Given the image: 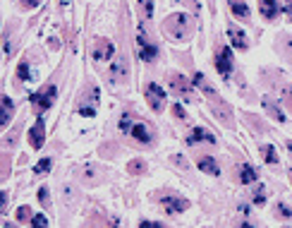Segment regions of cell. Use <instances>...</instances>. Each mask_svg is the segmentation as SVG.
<instances>
[{
    "label": "cell",
    "mask_w": 292,
    "mask_h": 228,
    "mask_svg": "<svg viewBox=\"0 0 292 228\" xmlns=\"http://www.w3.org/2000/svg\"><path fill=\"white\" fill-rule=\"evenodd\" d=\"M29 144L34 147V149H41L43 144H46V128H43V120L38 118L36 125L31 128V132H29Z\"/></svg>",
    "instance_id": "obj_12"
},
{
    "label": "cell",
    "mask_w": 292,
    "mask_h": 228,
    "mask_svg": "<svg viewBox=\"0 0 292 228\" xmlns=\"http://www.w3.org/2000/svg\"><path fill=\"white\" fill-rule=\"evenodd\" d=\"M192 29H194L192 17H187L182 12H175V15L165 17V22H163L165 36H170L173 41H187V38L192 36Z\"/></svg>",
    "instance_id": "obj_1"
},
{
    "label": "cell",
    "mask_w": 292,
    "mask_h": 228,
    "mask_svg": "<svg viewBox=\"0 0 292 228\" xmlns=\"http://www.w3.org/2000/svg\"><path fill=\"white\" fill-rule=\"evenodd\" d=\"M137 48H139V58H142L144 63H151V60H156V56H158L156 46L148 41V36L144 34V29H139V34H137Z\"/></svg>",
    "instance_id": "obj_7"
},
{
    "label": "cell",
    "mask_w": 292,
    "mask_h": 228,
    "mask_svg": "<svg viewBox=\"0 0 292 228\" xmlns=\"http://www.w3.org/2000/svg\"><path fill=\"white\" fill-rule=\"evenodd\" d=\"M38 199H41V204H43V207H48V204H51V197H48V188H41V190H38Z\"/></svg>",
    "instance_id": "obj_31"
},
{
    "label": "cell",
    "mask_w": 292,
    "mask_h": 228,
    "mask_svg": "<svg viewBox=\"0 0 292 228\" xmlns=\"http://www.w3.org/2000/svg\"><path fill=\"white\" fill-rule=\"evenodd\" d=\"M197 163H199L201 171L208 173V175H218V173H220L218 163H216V161H213L211 156H199V161H197Z\"/></svg>",
    "instance_id": "obj_17"
},
{
    "label": "cell",
    "mask_w": 292,
    "mask_h": 228,
    "mask_svg": "<svg viewBox=\"0 0 292 228\" xmlns=\"http://www.w3.org/2000/svg\"><path fill=\"white\" fill-rule=\"evenodd\" d=\"M173 163H175V166H180V168H189V163H187V159H184V156H180V154H175V156H173Z\"/></svg>",
    "instance_id": "obj_32"
},
{
    "label": "cell",
    "mask_w": 292,
    "mask_h": 228,
    "mask_svg": "<svg viewBox=\"0 0 292 228\" xmlns=\"http://www.w3.org/2000/svg\"><path fill=\"white\" fill-rule=\"evenodd\" d=\"M15 142H17V134H7L5 139H2V147L7 149V147H15Z\"/></svg>",
    "instance_id": "obj_36"
},
{
    "label": "cell",
    "mask_w": 292,
    "mask_h": 228,
    "mask_svg": "<svg viewBox=\"0 0 292 228\" xmlns=\"http://www.w3.org/2000/svg\"><path fill=\"white\" fill-rule=\"evenodd\" d=\"M5 207H7V192H0V214L5 211Z\"/></svg>",
    "instance_id": "obj_39"
},
{
    "label": "cell",
    "mask_w": 292,
    "mask_h": 228,
    "mask_svg": "<svg viewBox=\"0 0 292 228\" xmlns=\"http://www.w3.org/2000/svg\"><path fill=\"white\" fill-rule=\"evenodd\" d=\"M254 180H256V171L252 166H242V168H239V183L249 185V183H254Z\"/></svg>",
    "instance_id": "obj_20"
},
{
    "label": "cell",
    "mask_w": 292,
    "mask_h": 228,
    "mask_svg": "<svg viewBox=\"0 0 292 228\" xmlns=\"http://www.w3.org/2000/svg\"><path fill=\"white\" fill-rule=\"evenodd\" d=\"M31 226H48V219H46V216H43V214H36V216H34V219H31Z\"/></svg>",
    "instance_id": "obj_33"
},
{
    "label": "cell",
    "mask_w": 292,
    "mask_h": 228,
    "mask_svg": "<svg viewBox=\"0 0 292 228\" xmlns=\"http://www.w3.org/2000/svg\"><path fill=\"white\" fill-rule=\"evenodd\" d=\"M194 84H197V87H201V89L206 92V96H213V94H216V89H213V87H211V84L204 79V75H201V72H197V75H194Z\"/></svg>",
    "instance_id": "obj_21"
},
{
    "label": "cell",
    "mask_w": 292,
    "mask_h": 228,
    "mask_svg": "<svg viewBox=\"0 0 292 228\" xmlns=\"http://www.w3.org/2000/svg\"><path fill=\"white\" fill-rule=\"evenodd\" d=\"M259 7H261V15H263V19H275L278 17V0H259Z\"/></svg>",
    "instance_id": "obj_16"
},
{
    "label": "cell",
    "mask_w": 292,
    "mask_h": 228,
    "mask_svg": "<svg viewBox=\"0 0 292 228\" xmlns=\"http://www.w3.org/2000/svg\"><path fill=\"white\" fill-rule=\"evenodd\" d=\"M142 226H144V228H151V226H161V224H156V221H144Z\"/></svg>",
    "instance_id": "obj_42"
},
{
    "label": "cell",
    "mask_w": 292,
    "mask_h": 228,
    "mask_svg": "<svg viewBox=\"0 0 292 228\" xmlns=\"http://www.w3.org/2000/svg\"><path fill=\"white\" fill-rule=\"evenodd\" d=\"M263 202H266V188H261V185H259V188L254 190V204L261 207Z\"/></svg>",
    "instance_id": "obj_29"
},
{
    "label": "cell",
    "mask_w": 292,
    "mask_h": 228,
    "mask_svg": "<svg viewBox=\"0 0 292 228\" xmlns=\"http://www.w3.org/2000/svg\"><path fill=\"white\" fill-rule=\"evenodd\" d=\"M168 82H170V89H173V94H177L182 101H189L192 98V82L182 77L180 72H173V75L168 77Z\"/></svg>",
    "instance_id": "obj_5"
},
{
    "label": "cell",
    "mask_w": 292,
    "mask_h": 228,
    "mask_svg": "<svg viewBox=\"0 0 292 228\" xmlns=\"http://www.w3.org/2000/svg\"><path fill=\"white\" fill-rule=\"evenodd\" d=\"M283 101L288 103V111L292 113V87H288V89L283 92Z\"/></svg>",
    "instance_id": "obj_35"
},
{
    "label": "cell",
    "mask_w": 292,
    "mask_h": 228,
    "mask_svg": "<svg viewBox=\"0 0 292 228\" xmlns=\"http://www.w3.org/2000/svg\"><path fill=\"white\" fill-rule=\"evenodd\" d=\"M51 166H53L51 159H41V161L36 163V168H34V173H36V175H46V173L51 171Z\"/></svg>",
    "instance_id": "obj_23"
},
{
    "label": "cell",
    "mask_w": 292,
    "mask_h": 228,
    "mask_svg": "<svg viewBox=\"0 0 292 228\" xmlns=\"http://www.w3.org/2000/svg\"><path fill=\"white\" fill-rule=\"evenodd\" d=\"M115 77H117V79H125V60H122V58L117 60V65H113V79H115Z\"/></svg>",
    "instance_id": "obj_25"
},
{
    "label": "cell",
    "mask_w": 292,
    "mask_h": 228,
    "mask_svg": "<svg viewBox=\"0 0 292 228\" xmlns=\"http://www.w3.org/2000/svg\"><path fill=\"white\" fill-rule=\"evenodd\" d=\"M216 67L223 77H230L233 72V53H230V46H223L218 48V56H216Z\"/></svg>",
    "instance_id": "obj_10"
},
{
    "label": "cell",
    "mask_w": 292,
    "mask_h": 228,
    "mask_svg": "<svg viewBox=\"0 0 292 228\" xmlns=\"http://www.w3.org/2000/svg\"><path fill=\"white\" fill-rule=\"evenodd\" d=\"M0 103H2V113H0V128L5 130V128L10 125V120H12L15 106H12V98H10V96H2V98H0Z\"/></svg>",
    "instance_id": "obj_14"
},
{
    "label": "cell",
    "mask_w": 292,
    "mask_h": 228,
    "mask_svg": "<svg viewBox=\"0 0 292 228\" xmlns=\"http://www.w3.org/2000/svg\"><path fill=\"white\" fill-rule=\"evenodd\" d=\"M290 173H292V171H290Z\"/></svg>",
    "instance_id": "obj_45"
},
{
    "label": "cell",
    "mask_w": 292,
    "mask_h": 228,
    "mask_svg": "<svg viewBox=\"0 0 292 228\" xmlns=\"http://www.w3.org/2000/svg\"><path fill=\"white\" fill-rule=\"evenodd\" d=\"M180 2H184L187 7H192L194 12H199V2H197V0H180Z\"/></svg>",
    "instance_id": "obj_38"
},
{
    "label": "cell",
    "mask_w": 292,
    "mask_h": 228,
    "mask_svg": "<svg viewBox=\"0 0 292 228\" xmlns=\"http://www.w3.org/2000/svg\"><path fill=\"white\" fill-rule=\"evenodd\" d=\"M17 77L22 79V82L31 79V75H29V65H27V63H19V67H17Z\"/></svg>",
    "instance_id": "obj_28"
},
{
    "label": "cell",
    "mask_w": 292,
    "mask_h": 228,
    "mask_svg": "<svg viewBox=\"0 0 292 228\" xmlns=\"http://www.w3.org/2000/svg\"><path fill=\"white\" fill-rule=\"evenodd\" d=\"M96 106H98V89H96V87H89V89L84 92V98L79 101L77 111L82 115H87V118H91V115H96Z\"/></svg>",
    "instance_id": "obj_6"
},
{
    "label": "cell",
    "mask_w": 292,
    "mask_h": 228,
    "mask_svg": "<svg viewBox=\"0 0 292 228\" xmlns=\"http://www.w3.org/2000/svg\"><path fill=\"white\" fill-rule=\"evenodd\" d=\"M199 142H208V144H213L216 137L208 132V130H204V128H194L192 132L187 134V144H199Z\"/></svg>",
    "instance_id": "obj_13"
},
{
    "label": "cell",
    "mask_w": 292,
    "mask_h": 228,
    "mask_svg": "<svg viewBox=\"0 0 292 228\" xmlns=\"http://www.w3.org/2000/svg\"><path fill=\"white\" fill-rule=\"evenodd\" d=\"M120 130H122V132H127V134H132V137H134L137 142H142V144L153 142V132H151V128L146 125L144 120H137L132 113H122Z\"/></svg>",
    "instance_id": "obj_2"
},
{
    "label": "cell",
    "mask_w": 292,
    "mask_h": 228,
    "mask_svg": "<svg viewBox=\"0 0 292 228\" xmlns=\"http://www.w3.org/2000/svg\"><path fill=\"white\" fill-rule=\"evenodd\" d=\"M208 106H211L213 115L218 118L223 125H230V128H233V111H230V106H228V103H225L218 94L208 96Z\"/></svg>",
    "instance_id": "obj_4"
},
{
    "label": "cell",
    "mask_w": 292,
    "mask_h": 228,
    "mask_svg": "<svg viewBox=\"0 0 292 228\" xmlns=\"http://www.w3.org/2000/svg\"><path fill=\"white\" fill-rule=\"evenodd\" d=\"M127 171L132 173V175H142V173H146V161H142V159H134V161H129Z\"/></svg>",
    "instance_id": "obj_22"
},
{
    "label": "cell",
    "mask_w": 292,
    "mask_h": 228,
    "mask_svg": "<svg viewBox=\"0 0 292 228\" xmlns=\"http://www.w3.org/2000/svg\"><path fill=\"white\" fill-rule=\"evenodd\" d=\"M10 175V159L7 154H2V163H0V178H7Z\"/></svg>",
    "instance_id": "obj_30"
},
{
    "label": "cell",
    "mask_w": 292,
    "mask_h": 228,
    "mask_svg": "<svg viewBox=\"0 0 292 228\" xmlns=\"http://www.w3.org/2000/svg\"><path fill=\"white\" fill-rule=\"evenodd\" d=\"M38 2H41V0H22V5H24V7H36Z\"/></svg>",
    "instance_id": "obj_40"
},
{
    "label": "cell",
    "mask_w": 292,
    "mask_h": 228,
    "mask_svg": "<svg viewBox=\"0 0 292 228\" xmlns=\"http://www.w3.org/2000/svg\"><path fill=\"white\" fill-rule=\"evenodd\" d=\"M139 7H142V15H144V19L153 17V0H139Z\"/></svg>",
    "instance_id": "obj_24"
},
{
    "label": "cell",
    "mask_w": 292,
    "mask_h": 228,
    "mask_svg": "<svg viewBox=\"0 0 292 228\" xmlns=\"http://www.w3.org/2000/svg\"><path fill=\"white\" fill-rule=\"evenodd\" d=\"M29 219H31V209H29V207H19L17 209V221L19 224H27Z\"/></svg>",
    "instance_id": "obj_26"
},
{
    "label": "cell",
    "mask_w": 292,
    "mask_h": 228,
    "mask_svg": "<svg viewBox=\"0 0 292 228\" xmlns=\"http://www.w3.org/2000/svg\"><path fill=\"white\" fill-rule=\"evenodd\" d=\"M115 53V46L110 43L108 38H96V46H93V60H108Z\"/></svg>",
    "instance_id": "obj_11"
},
{
    "label": "cell",
    "mask_w": 292,
    "mask_h": 228,
    "mask_svg": "<svg viewBox=\"0 0 292 228\" xmlns=\"http://www.w3.org/2000/svg\"><path fill=\"white\" fill-rule=\"evenodd\" d=\"M230 10L235 12V17L244 19V22H249V7H247L242 0H230Z\"/></svg>",
    "instance_id": "obj_18"
},
{
    "label": "cell",
    "mask_w": 292,
    "mask_h": 228,
    "mask_svg": "<svg viewBox=\"0 0 292 228\" xmlns=\"http://www.w3.org/2000/svg\"><path fill=\"white\" fill-rule=\"evenodd\" d=\"M62 2H65V0H62Z\"/></svg>",
    "instance_id": "obj_44"
},
{
    "label": "cell",
    "mask_w": 292,
    "mask_h": 228,
    "mask_svg": "<svg viewBox=\"0 0 292 228\" xmlns=\"http://www.w3.org/2000/svg\"><path fill=\"white\" fill-rule=\"evenodd\" d=\"M146 101H148V106H151V111H156V113H161L165 108V94L163 89L158 87V84H148L146 87Z\"/></svg>",
    "instance_id": "obj_8"
},
{
    "label": "cell",
    "mask_w": 292,
    "mask_h": 228,
    "mask_svg": "<svg viewBox=\"0 0 292 228\" xmlns=\"http://www.w3.org/2000/svg\"><path fill=\"white\" fill-rule=\"evenodd\" d=\"M228 36H230V43L239 48V51H247V34L239 32L237 27H228Z\"/></svg>",
    "instance_id": "obj_15"
},
{
    "label": "cell",
    "mask_w": 292,
    "mask_h": 228,
    "mask_svg": "<svg viewBox=\"0 0 292 228\" xmlns=\"http://www.w3.org/2000/svg\"><path fill=\"white\" fill-rule=\"evenodd\" d=\"M261 154H263V159H266L268 163H275V161H278V156H275V149L271 147V144H268V147H263V149H261Z\"/></svg>",
    "instance_id": "obj_27"
},
{
    "label": "cell",
    "mask_w": 292,
    "mask_h": 228,
    "mask_svg": "<svg viewBox=\"0 0 292 228\" xmlns=\"http://www.w3.org/2000/svg\"><path fill=\"white\" fill-rule=\"evenodd\" d=\"M275 209H278V216H280V219H290V214H292L290 207H285V204H278Z\"/></svg>",
    "instance_id": "obj_34"
},
{
    "label": "cell",
    "mask_w": 292,
    "mask_h": 228,
    "mask_svg": "<svg viewBox=\"0 0 292 228\" xmlns=\"http://www.w3.org/2000/svg\"><path fill=\"white\" fill-rule=\"evenodd\" d=\"M288 51H290V58H292V38H288Z\"/></svg>",
    "instance_id": "obj_43"
},
{
    "label": "cell",
    "mask_w": 292,
    "mask_h": 228,
    "mask_svg": "<svg viewBox=\"0 0 292 228\" xmlns=\"http://www.w3.org/2000/svg\"><path fill=\"white\" fill-rule=\"evenodd\" d=\"M55 94H58V89H55V84H46V87H43L41 92H36V94H31V103H34V108H36L38 113H43V111H48V108L53 106Z\"/></svg>",
    "instance_id": "obj_3"
},
{
    "label": "cell",
    "mask_w": 292,
    "mask_h": 228,
    "mask_svg": "<svg viewBox=\"0 0 292 228\" xmlns=\"http://www.w3.org/2000/svg\"><path fill=\"white\" fill-rule=\"evenodd\" d=\"M263 106H266V111H268V115H271L273 120H278V123H283V120H285V115H283V111H280V108L275 106V103L271 101V98H263Z\"/></svg>",
    "instance_id": "obj_19"
},
{
    "label": "cell",
    "mask_w": 292,
    "mask_h": 228,
    "mask_svg": "<svg viewBox=\"0 0 292 228\" xmlns=\"http://www.w3.org/2000/svg\"><path fill=\"white\" fill-rule=\"evenodd\" d=\"M285 12H288V17L292 19V0H285Z\"/></svg>",
    "instance_id": "obj_41"
},
{
    "label": "cell",
    "mask_w": 292,
    "mask_h": 228,
    "mask_svg": "<svg viewBox=\"0 0 292 228\" xmlns=\"http://www.w3.org/2000/svg\"><path fill=\"white\" fill-rule=\"evenodd\" d=\"M161 207L165 209V214H182L189 207V202L177 195H161Z\"/></svg>",
    "instance_id": "obj_9"
},
{
    "label": "cell",
    "mask_w": 292,
    "mask_h": 228,
    "mask_svg": "<svg viewBox=\"0 0 292 228\" xmlns=\"http://www.w3.org/2000/svg\"><path fill=\"white\" fill-rule=\"evenodd\" d=\"M173 113H175V118H177V120H187V115H184L182 106H173Z\"/></svg>",
    "instance_id": "obj_37"
}]
</instances>
